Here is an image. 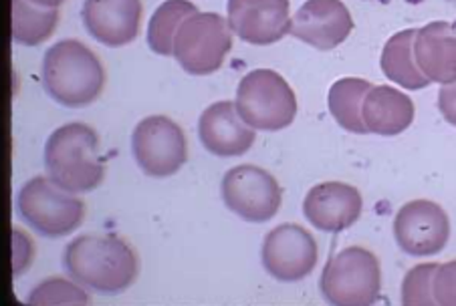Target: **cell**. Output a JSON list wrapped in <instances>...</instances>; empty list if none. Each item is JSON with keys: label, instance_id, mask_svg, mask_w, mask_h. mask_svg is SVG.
Masks as SVG:
<instances>
[{"label": "cell", "instance_id": "9", "mask_svg": "<svg viewBox=\"0 0 456 306\" xmlns=\"http://www.w3.org/2000/svg\"><path fill=\"white\" fill-rule=\"evenodd\" d=\"M220 191L226 208L253 224L275 218L283 204L279 181L258 165H237L228 170Z\"/></svg>", "mask_w": 456, "mask_h": 306}, {"label": "cell", "instance_id": "5", "mask_svg": "<svg viewBox=\"0 0 456 306\" xmlns=\"http://www.w3.org/2000/svg\"><path fill=\"white\" fill-rule=\"evenodd\" d=\"M319 288L333 306H370L382 288V270L376 254L362 246L339 250L325 264Z\"/></svg>", "mask_w": 456, "mask_h": 306}, {"label": "cell", "instance_id": "21", "mask_svg": "<svg viewBox=\"0 0 456 306\" xmlns=\"http://www.w3.org/2000/svg\"><path fill=\"white\" fill-rule=\"evenodd\" d=\"M59 22L57 9L30 0H12V41L22 47H37L47 41Z\"/></svg>", "mask_w": 456, "mask_h": 306}, {"label": "cell", "instance_id": "4", "mask_svg": "<svg viewBox=\"0 0 456 306\" xmlns=\"http://www.w3.org/2000/svg\"><path fill=\"white\" fill-rule=\"evenodd\" d=\"M234 105L242 121L258 132H281L297 115V97L273 68H255L242 76Z\"/></svg>", "mask_w": 456, "mask_h": 306}, {"label": "cell", "instance_id": "28", "mask_svg": "<svg viewBox=\"0 0 456 306\" xmlns=\"http://www.w3.org/2000/svg\"><path fill=\"white\" fill-rule=\"evenodd\" d=\"M446 3L451 4V6H454V9H456V0H446Z\"/></svg>", "mask_w": 456, "mask_h": 306}, {"label": "cell", "instance_id": "7", "mask_svg": "<svg viewBox=\"0 0 456 306\" xmlns=\"http://www.w3.org/2000/svg\"><path fill=\"white\" fill-rule=\"evenodd\" d=\"M232 49V30L216 12H196L182 22L174 36L178 65L190 75L218 71Z\"/></svg>", "mask_w": 456, "mask_h": 306}, {"label": "cell", "instance_id": "13", "mask_svg": "<svg viewBox=\"0 0 456 306\" xmlns=\"http://www.w3.org/2000/svg\"><path fill=\"white\" fill-rule=\"evenodd\" d=\"M354 30V19L341 0H307L291 19L289 35L319 51L339 47Z\"/></svg>", "mask_w": 456, "mask_h": 306}, {"label": "cell", "instance_id": "2", "mask_svg": "<svg viewBox=\"0 0 456 306\" xmlns=\"http://www.w3.org/2000/svg\"><path fill=\"white\" fill-rule=\"evenodd\" d=\"M100 137L86 124L61 125L45 145L47 178L69 194H87L102 186L105 167L100 156Z\"/></svg>", "mask_w": 456, "mask_h": 306}, {"label": "cell", "instance_id": "10", "mask_svg": "<svg viewBox=\"0 0 456 306\" xmlns=\"http://www.w3.org/2000/svg\"><path fill=\"white\" fill-rule=\"evenodd\" d=\"M394 238L408 256H436L451 238V221L436 202H408L402 205L394 220Z\"/></svg>", "mask_w": 456, "mask_h": 306}, {"label": "cell", "instance_id": "11", "mask_svg": "<svg viewBox=\"0 0 456 306\" xmlns=\"http://www.w3.org/2000/svg\"><path fill=\"white\" fill-rule=\"evenodd\" d=\"M263 266L273 278L297 282L309 277L317 266V242L299 224H281L273 228L263 242Z\"/></svg>", "mask_w": 456, "mask_h": 306}, {"label": "cell", "instance_id": "14", "mask_svg": "<svg viewBox=\"0 0 456 306\" xmlns=\"http://www.w3.org/2000/svg\"><path fill=\"white\" fill-rule=\"evenodd\" d=\"M363 200L360 189L344 181H325L311 188L303 202V213L322 232H344L362 216Z\"/></svg>", "mask_w": 456, "mask_h": 306}, {"label": "cell", "instance_id": "19", "mask_svg": "<svg viewBox=\"0 0 456 306\" xmlns=\"http://www.w3.org/2000/svg\"><path fill=\"white\" fill-rule=\"evenodd\" d=\"M416 28H406L387 38L382 51V59H379V65H382V71L387 79L410 91H418L430 85L428 76L416 65Z\"/></svg>", "mask_w": 456, "mask_h": 306}, {"label": "cell", "instance_id": "24", "mask_svg": "<svg viewBox=\"0 0 456 306\" xmlns=\"http://www.w3.org/2000/svg\"><path fill=\"white\" fill-rule=\"evenodd\" d=\"M438 264H418L408 270L402 282V304L404 306H435L432 280H435Z\"/></svg>", "mask_w": 456, "mask_h": 306}, {"label": "cell", "instance_id": "25", "mask_svg": "<svg viewBox=\"0 0 456 306\" xmlns=\"http://www.w3.org/2000/svg\"><path fill=\"white\" fill-rule=\"evenodd\" d=\"M432 294L440 306H456V260L438 264L432 280Z\"/></svg>", "mask_w": 456, "mask_h": 306}, {"label": "cell", "instance_id": "17", "mask_svg": "<svg viewBox=\"0 0 456 306\" xmlns=\"http://www.w3.org/2000/svg\"><path fill=\"white\" fill-rule=\"evenodd\" d=\"M414 57L430 83L451 85L456 81V25L446 20L418 28Z\"/></svg>", "mask_w": 456, "mask_h": 306}, {"label": "cell", "instance_id": "6", "mask_svg": "<svg viewBox=\"0 0 456 306\" xmlns=\"http://www.w3.org/2000/svg\"><path fill=\"white\" fill-rule=\"evenodd\" d=\"M17 212L22 221L47 238L75 232L86 218V204L61 189L49 178L37 175L19 189Z\"/></svg>", "mask_w": 456, "mask_h": 306}, {"label": "cell", "instance_id": "8", "mask_svg": "<svg viewBox=\"0 0 456 306\" xmlns=\"http://www.w3.org/2000/svg\"><path fill=\"white\" fill-rule=\"evenodd\" d=\"M132 153L150 178H170L186 164V137L166 115H150L134 129Z\"/></svg>", "mask_w": 456, "mask_h": 306}, {"label": "cell", "instance_id": "1", "mask_svg": "<svg viewBox=\"0 0 456 306\" xmlns=\"http://www.w3.org/2000/svg\"><path fill=\"white\" fill-rule=\"evenodd\" d=\"M63 266L69 277L97 294H119L138 278V258L116 236H77L67 244Z\"/></svg>", "mask_w": 456, "mask_h": 306}, {"label": "cell", "instance_id": "15", "mask_svg": "<svg viewBox=\"0 0 456 306\" xmlns=\"http://www.w3.org/2000/svg\"><path fill=\"white\" fill-rule=\"evenodd\" d=\"M81 19L87 33L105 47H124L140 33V0H86Z\"/></svg>", "mask_w": 456, "mask_h": 306}, {"label": "cell", "instance_id": "23", "mask_svg": "<svg viewBox=\"0 0 456 306\" xmlns=\"http://www.w3.org/2000/svg\"><path fill=\"white\" fill-rule=\"evenodd\" d=\"M86 286H81L79 282L67 280V278H47L41 285H37L27 298L28 304H39V306H51V304H69L79 306L87 304L89 296Z\"/></svg>", "mask_w": 456, "mask_h": 306}, {"label": "cell", "instance_id": "26", "mask_svg": "<svg viewBox=\"0 0 456 306\" xmlns=\"http://www.w3.org/2000/svg\"><path fill=\"white\" fill-rule=\"evenodd\" d=\"M438 109L448 124L456 127V81L438 91Z\"/></svg>", "mask_w": 456, "mask_h": 306}, {"label": "cell", "instance_id": "16", "mask_svg": "<svg viewBox=\"0 0 456 306\" xmlns=\"http://www.w3.org/2000/svg\"><path fill=\"white\" fill-rule=\"evenodd\" d=\"M256 129L247 125L232 101H218L199 119L200 143L218 157H237L253 148Z\"/></svg>", "mask_w": 456, "mask_h": 306}, {"label": "cell", "instance_id": "27", "mask_svg": "<svg viewBox=\"0 0 456 306\" xmlns=\"http://www.w3.org/2000/svg\"><path fill=\"white\" fill-rule=\"evenodd\" d=\"M30 3L39 4V6H47V9H59L65 0H30Z\"/></svg>", "mask_w": 456, "mask_h": 306}, {"label": "cell", "instance_id": "18", "mask_svg": "<svg viewBox=\"0 0 456 306\" xmlns=\"http://www.w3.org/2000/svg\"><path fill=\"white\" fill-rule=\"evenodd\" d=\"M362 117L368 133L400 135L412 125L414 103L402 91L390 85H376L368 91L362 105Z\"/></svg>", "mask_w": 456, "mask_h": 306}, {"label": "cell", "instance_id": "20", "mask_svg": "<svg viewBox=\"0 0 456 306\" xmlns=\"http://www.w3.org/2000/svg\"><path fill=\"white\" fill-rule=\"evenodd\" d=\"M371 87L374 85L370 81L357 79V76H346V79L333 83L328 95V105L333 119L338 121L341 129L349 133H368V127L362 117V105Z\"/></svg>", "mask_w": 456, "mask_h": 306}, {"label": "cell", "instance_id": "12", "mask_svg": "<svg viewBox=\"0 0 456 306\" xmlns=\"http://www.w3.org/2000/svg\"><path fill=\"white\" fill-rule=\"evenodd\" d=\"M228 27L248 44H273L289 35V0H228Z\"/></svg>", "mask_w": 456, "mask_h": 306}, {"label": "cell", "instance_id": "3", "mask_svg": "<svg viewBox=\"0 0 456 306\" xmlns=\"http://www.w3.org/2000/svg\"><path fill=\"white\" fill-rule=\"evenodd\" d=\"M43 85L59 105L86 107L102 95L105 71L94 51L69 38L45 52Z\"/></svg>", "mask_w": 456, "mask_h": 306}, {"label": "cell", "instance_id": "22", "mask_svg": "<svg viewBox=\"0 0 456 306\" xmlns=\"http://www.w3.org/2000/svg\"><path fill=\"white\" fill-rule=\"evenodd\" d=\"M199 12L190 0H166L151 14L148 25V47L156 55L168 57L174 52V36H176L182 22Z\"/></svg>", "mask_w": 456, "mask_h": 306}]
</instances>
